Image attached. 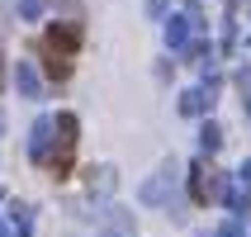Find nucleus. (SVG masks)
I'll return each instance as SVG.
<instances>
[{
	"label": "nucleus",
	"mask_w": 251,
	"mask_h": 237,
	"mask_svg": "<svg viewBox=\"0 0 251 237\" xmlns=\"http://www.w3.org/2000/svg\"><path fill=\"white\" fill-rule=\"evenodd\" d=\"M76 43H81V28H76V24H52V28H48V38H43L48 76L67 81V71H71V48H76Z\"/></svg>",
	"instance_id": "obj_1"
},
{
	"label": "nucleus",
	"mask_w": 251,
	"mask_h": 237,
	"mask_svg": "<svg viewBox=\"0 0 251 237\" xmlns=\"http://www.w3.org/2000/svg\"><path fill=\"white\" fill-rule=\"evenodd\" d=\"M0 85H5V76H0Z\"/></svg>",
	"instance_id": "obj_2"
}]
</instances>
